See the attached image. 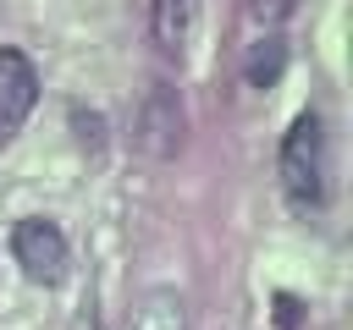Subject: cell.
Here are the masks:
<instances>
[{
  "label": "cell",
  "instance_id": "obj_1",
  "mask_svg": "<svg viewBox=\"0 0 353 330\" xmlns=\"http://www.w3.org/2000/svg\"><path fill=\"white\" fill-rule=\"evenodd\" d=\"M276 170H281V192H287V204L298 214H314L325 204V132H320V116L314 110H303L287 126Z\"/></svg>",
  "mask_w": 353,
  "mask_h": 330
},
{
  "label": "cell",
  "instance_id": "obj_2",
  "mask_svg": "<svg viewBox=\"0 0 353 330\" xmlns=\"http://www.w3.org/2000/svg\"><path fill=\"white\" fill-rule=\"evenodd\" d=\"M11 258L22 264V275L33 286H55L66 275V236H61V226L55 220H39V214L17 220L11 226Z\"/></svg>",
  "mask_w": 353,
  "mask_h": 330
},
{
  "label": "cell",
  "instance_id": "obj_3",
  "mask_svg": "<svg viewBox=\"0 0 353 330\" xmlns=\"http://www.w3.org/2000/svg\"><path fill=\"white\" fill-rule=\"evenodd\" d=\"M39 104V72L22 50H0V143H11L22 132V121L33 116Z\"/></svg>",
  "mask_w": 353,
  "mask_h": 330
},
{
  "label": "cell",
  "instance_id": "obj_4",
  "mask_svg": "<svg viewBox=\"0 0 353 330\" xmlns=\"http://www.w3.org/2000/svg\"><path fill=\"white\" fill-rule=\"evenodd\" d=\"M154 44L160 50H182L188 38H193V22H199V0H154Z\"/></svg>",
  "mask_w": 353,
  "mask_h": 330
},
{
  "label": "cell",
  "instance_id": "obj_5",
  "mask_svg": "<svg viewBox=\"0 0 353 330\" xmlns=\"http://www.w3.org/2000/svg\"><path fill=\"white\" fill-rule=\"evenodd\" d=\"M127 330H188V308H182L176 292H149V297L132 308Z\"/></svg>",
  "mask_w": 353,
  "mask_h": 330
},
{
  "label": "cell",
  "instance_id": "obj_6",
  "mask_svg": "<svg viewBox=\"0 0 353 330\" xmlns=\"http://www.w3.org/2000/svg\"><path fill=\"white\" fill-rule=\"evenodd\" d=\"M281 72H287V44H281V38H259V44L248 50V60H243L248 88H276Z\"/></svg>",
  "mask_w": 353,
  "mask_h": 330
},
{
  "label": "cell",
  "instance_id": "obj_7",
  "mask_svg": "<svg viewBox=\"0 0 353 330\" xmlns=\"http://www.w3.org/2000/svg\"><path fill=\"white\" fill-rule=\"evenodd\" d=\"M276 324H281V330H298V324H303V302H298L292 292H276Z\"/></svg>",
  "mask_w": 353,
  "mask_h": 330
},
{
  "label": "cell",
  "instance_id": "obj_8",
  "mask_svg": "<svg viewBox=\"0 0 353 330\" xmlns=\"http://www.w3.org/2000/svg\"><path fill=\"white\" fill-rule=\"evenodd\" d=\"M292 6H298V0H254V16H259V22H281Z\"/></svg>",
  "mask_w": 353,
  "mask_h": 330
}]
</instances>
